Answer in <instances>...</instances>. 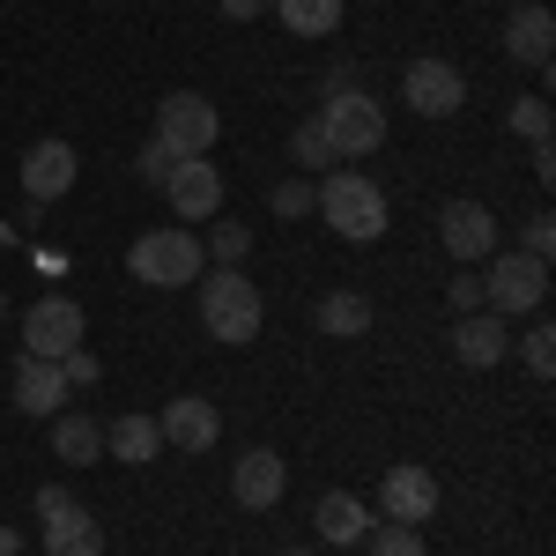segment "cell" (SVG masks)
I'll return each instance as SVG.
<instances>
[{
    "mask_svg": "<svg viewBox=\"0 0 556 556\" xmlns=\"http://www.w3.org/2000/svg\"><path fill=\"white\" fill-rule=\"evenodd\" d=\"M156 445H164V430H156V416H119V424L104 430V453H112V460H127V468H141V460H156Z\"/></svg>",
    "mask_w": 556,
    "mask_h": 556,
    "instance_id": "20",
    "label": "cell"
},
{
    "mask_svg": "<svg viewBox=\"0 0 556 556\" xmlns=\"http://www.w3.org/2000/svg\"><path fill=\"white\" fill-rule=\"evenodd\" d=\"M245 245H253V238H245L238 223H215V260H223V267H238V260H245Z\"/></svg>",
    "mask_w": 556,
    "mask_h": 556,
    "instance_id": "30",
    "label": "cell"
},
{
    "mask_svg": "<svg viewBox=\"0 0 556 556\" xmlns=\"http://www.w3.org/2000/svg\"><path fill=\"white\" fill-rule=\"evenodd\" d=\"M401 104H408L416 119H453V112L468 104V83H460L453 60H408V75H401Z\"/></svg>",
    "mask_w": 556,
    "mask_h": 556,
    "instance_id": "8",
    "label": "cell"
},
{
    "mask_svg": "<svg viewBox=\"0 0 556 556\" xmlns=\"http://www.w3.org/2000/svg\"><path fill=\"white\" fill-rule=\"evenodd\" d=\"M312 527H319L327 542H364V534H371V513H364V497H349V490H327V497L312 505Z\"/></svg>",
    "mask_w": 556,
    "mask_h": 556,
    "instance_id": "19",
    "label": "cell"
},
{
    "mask_svg": "<svg viewBox=\"0 0 556 556\" xmlns=\"http://www.w3.org/2000/svg\"><path fill=\"white\" fill-rule=\"evenodd\" d=\"M290 156H298L304 172H327V164H334V149H327V134L312 127V119H304V127L290 134Z\"/></svg>",
    "mask_w": 556,
    "mask_h": 556,
    "instance_id": "25",
    "label": "cell"
},
{
    "mask_svg": "<svg viewBox=\"0 0 556 556\" xmlns=\"http://www.w3.org/2000/svg\"><path fill=\"white\" fill-rule=\"evenodd\" d=\"M312 127L327 134V149L334 156H371L386 141V112L364 97V89H327V104H319V119Z\"/></svg>",
    "mask_w": 556,
    "mask_h": 556,
    "instance_id": "4",
    "label": "cell"
},
{
    "mask_svg": "<svg viewBox=\"0 0 556 556\" xmlns=\"http://www.w3.org/2000/svg\"><path fill=\"white\" fill-rule=\"evenodd\" d=\"M75 186V149L67 141H30V156H23V193L30 201H60Z\"/></svg>",
    "mask_w": 556,
    "mask_h": 556,
    "instance_id": "16",
    "label": "cell"
},
{
    "mask_svg": "<svg viewBox=\"0 0 556 556\" xmlns=\"http://www.w3.org/2000/svg\"><path fill=\"white\" fill-rule=\"evenodd\" d=\"M201 290V327H208L215 342H253L260 334V319H267V304H260V290L238 275V267H215L208 282H193Z\"/></svg>",
    "mask_w": 556,
    "mask_h": 556,
    "instance_id": "2",
    "label": "cell"
},
{
    "mask_svg": "<svg viewBox=\"0 0 556 556\" xmlns=\"http://www.w3.org/2000/svg\"><path fill=\"white\" fill-rule=\"evenodd\" d=\"M0 556H23V534H0Z\"/></svg>",
    "mask_w": 556,
    "mask_h": 556,
    "instance_id": "35",
    "label": "cell"
},
{
    "mask_svg": "<svg viewBox=\"0 0 556 556\" xmlns=\"http://www.w3.org/2000/svg\"><path fill=\"white\" fill-rule=\"evenodd\" d=\"M312 208V186H304V178H282V186H275V215H304Z\"/></svg>",
    "mask_w": 556,
    "mask_h": 556,
    "instance_id": "32",
    "label": "cell"
},
{
    "mask_svg": "<svg viewBox=\"0 0 556 556\" xmlns=\"http://www.w3.org/2000/svg\"><path fill=\"white\" fill-rule=\"evenodd\" d=\"M513 134H527V141H549V104H542V97H519V104H513Z\"/></svg>",
    "mask_w": 556,
    "mask_h": 556,
    "instance_id": "27",
    "label": "cell"
},
{
    "mask_svg": "<svg viewBox=\"0 0 556 556\" xmlns=\"http://www.w3.org/2000/svg\"><path fill=\"white\" fill-rule=\"evenodd\" d=\"M379 513L393 519V527H416V519H430V513H438V475H430V468H386Z\"/></svg>",
    "mask_w": 556,
    "mask_h": 556,
    "instance_id": "12",
    "label": "cell"
},
{
    "mask_svg": "<svg viewBox=\"0 0 556 556\" xmlns=\"http://www.w3.org/2000/svg\"><path fill=\"white\" fill-rule=\"evenodd\" d=\"M164 201H172L178 223H208L223 208V172H215L208 156H186L172 178H164Z\"/></svg>",
    "mask_w": 556,
    "mask_h": 556,
    "instance_id": "10",
    "label": "cell"
},
{
    "mask_svg": "<svg viewBox=\"0 0 556 556\" xmlns=\"http://www.w3.org/2000/svg\"><path fill=\"white\" fill-rule=\"evenodd\" d=\"M505 349H513V327H505L497 312H460V319H453V356H460L468 371L505 364Z\"/></svg>",
    "mask_w": 556,
    "mask_h": 556,
    "instance_id": "14",
    "label": "cell"
},
{
    "mask_svg": "<svg viewBox=\"0 0 556 556\" xmlns=\"http://www.w3.org/2000/svg\"><path fill=\"white\" fill-rule=\"evenodd\" d=\"M312 208L334 223V238H349V245H371L386 230V193H379V178H364V172H327V186L312 193Z\"/></svg>",
    "mask_w": 556,
    "mask_h": 556,
    "instance_id": "1",
    "label": "cell"
},
{
    "mask_svg": "<svg viewBox=\"0 0 556 556\" xmlns=\"http://www.w3.org/2000/svg\"><path fill=\"white\" fill-rule=\"evenodd\" d=\"M60 379H67V393L97 386V356H89V349H67V356H60Z\"/></svg>",
    "mask_w": 556,
    "mask_h": 556,
    "instance_id": "28",
    "label": "cell"
},
{
    "mask_svg": "<svg viewBox=\"0 0 556 556\" xmlns=\"http://www.w3.org/2000/svg\"><path fill=\"white\" fill-rule=\"evenodd\" d=\"M549 245H556V215H534V223H527V238H519V253L549 260Z\"/></svg>",
    "mask_w": 556,
    "mask_h": 556,
    "instance_id": "31",
    "label": "cell"
},
{
    "mask_svg": "<svg viewBox=\"0 0 556 556\" xmlns=\"http://www.w3.org/2000/svg\"><path fill=\"white\" fill-rule=\"evenodd\" d=\"M319 334H334V342H356V334H371V304L356 298V290H334V298L319 304Z\"/></svg>",
    "mask_w": 556,
    "mask_h": 556,
    "instance_id": "23",
    "label": "cell"
},
{
    "mask_svg": "<svg viewBox=\"0 0 556 556\" xmlns=\"http://www.w3.org/2000/svg\"><path fill=\"white\" fill-rule=\"evenodd\" d=\"M172 172H178V156L164 149V141H156V134H149V149H141V178H149V186H164Z\"/></svg>",
    "mask_w": 556,
    "mask_h": 556,
    "instance_id": "29",
    "label": "cell"
},
{
    "mask_svg": "<svg viewBox=\"0 0 556 556\" xmlns=\"http://www.w3.org/2000/svg\"><path fill=\"white\" fill-rule=\"evenodd\" d=\"M156 430H164V445H178V453H208L215 438H223V416H215V401H201V393H178L172 408L156 416Z\"/></svg>",
    "mask_w": 556,
    "mask_h": 556,
    "instance_id": "13",
    "label": "cell"
},
{
    "mask_svg": "<svg viewBox=\"0 0 556 556\" xmlns=\"http://www.w3.org/2000/svg\"><path fill=\"white\" fill-rule=\"evenodd\" d=\"M290 38H334L342 30V0H275Z\"/></svg>",
    "mask_w": 556,
    "mask_h": 556,
    "instance_id": "21",
    "label": "cell"
},
{
    "mask_svg": "<svg viewBox=\"0 0 556 556\" xmlns=\"http://www.w3.org/2000/svg\"><path fill=\"white\" fill-rule=\"evenodd\" d=\"M549 298V260L534 253H490V275H482V312L513 319V312H534Z\"/></svg>",
    "mask_w": 556,
    "mask_h": 556,
    "instance_id": "5",
    "label": "cell"
},
{
    "mask_svg": "<svg viewBox=\"0 0 556 556\" xmlns=\"http://www.w3.org/2000/svg\"><path fill=\"white\" fill-rule=\"evenodd\" d=\"M519 356H527V371H534V379H549V371H556V327H527Z\"/></svg>",
    "mask_w": 556,
    "mask_h": 556,
    "instance_id": "26",
    "label": "cell"
},
{
    "mask_svg": "<svg viewBox=\"0 0 556 556\" xmlns=\"http://www.w3.org/2000/svg\"><path fill=\"white\" fill-rule=\"evenodd\" d=\"M0 312H8V298H0Z\"/></svg>",
    "mask_w": 556,
    "mask_h": 556,
    "instance_id": "36",
    "label": "cell"
},
{
    "mask_svg": "<svg viewBox=\"0 0 556 556\" xmlns=\"http://www.w3.org/2000/svg\"><path fill=\"white\" fill-rule=\"evenodd\" d=\"M127 267H134V282H149V290H186V282H201L208 245L193 230H149V238H134Z\"/></svg>",
    "mask_w": 556,
    "mask_h": 556,
    "instance_id": "3",
    "label": "cell"
},
{
    "mask_svg": "<svg viewBox=\"0 0 556 556\" xmlns=\"http://www.w3.org/2000/svg\"><path fill=\"white\" fill-rule=\"evenodd\" d=\"M23 356H45V364H60L67 349H83V304L75 298H38L30 304V319H23Z\"/></svg>",
    "mask_w": 556,
    "mask_h": 556,
    "instance_id": "9",
    "label": "cell"
},
{
    "mask_svg": "<svg viewBox=\"0 0 556 556\" xmlns=\"http://www.w3.org/2000/svg\"><path fill=\"white\" fill-rule=\"evenodd\" d=\"M15 408H23V416H60V408H67V379H60V364L23 356V364H15Z\"/></svg>",
    "mask_w": 556,
    "mask_h": 556,
    "instance_id": "17",
    "label": "cell"
},
{
    "mask_svg": "<svg viewBox=\"0 0 556 556\" xmlns=\"http://www.w3.org/2000/svg\"><path fill=\"white\" fill-rule=\"evenodd\" d=\"M215 134H223V112H215L201 89H172V97L156 104V141L172 149L178 164H186V156H208Z\"/></svg>",
    "mask_w": 556,
    "mask_h": 556,
    "instance_id": "6",
    "label": "cell"
},
{
    "mask_svg": "<svg viewBox=\"0 0 556 556\" xmlns=\"http://www.w3.org/2000/svg\"><path fill=\"white\" fill-rule=\"evenodd\" d=\"M282 490H290V468H282V453H275V445H253V453L238 460V475H230V497H238L245 513H267Z\"/></svg>",
    "mask_w": 556,
    "mask_h": 556,
    "instance_id": "15",
    "label": "cell"
},
{
    "mask_svg": "<svg viewBox=\"0 0 556 556\" xmlns=\"http://www.w3.org/2000/svg\"><path fill=\"white\" fill-rule=\"evenodd\" d=\"M52 453H60L67 468H97V453H104L97 416H60V424H52Z\"/></svg>",
    "mask_w": 556,
    "mask_h": 556,
    "instance_id": "22",
    "label": "cell"
},
{
    "mask_svg": "<svg viewBox=\"0 0 556 556\" xmlns=\"http://www.w3.org/2000/svg\"><path fill=\"white\" fill-rule=\"evenodd\" d=\"M364 542H371V556H430L424 534H416V527H393V519H386V527H371Z\"/></svg>",
    "mask_w": 556,
    "mask_h": 556,
    "instance_id": "24",
    "label": "cell"
},
{
    "mask_svg": "<svg viewBox=\"0 0 556 556\" xmlns=\"http://www.w3.org/2000/svg\"><path fill=\"white\" fill-rule=\"evenodd\" d=\"M438 238H445V253H453V260H490V253H497V215L482 208V201H445Z\"/></svg>",
    "mask_w": 556,
    "mask_h": 556,
    "instance_id": "11",
    "label": "cell"
},
{
    "mask_svg": "<svg viewBox=\"0 0 556 556\" xmlns=\"http://www.w3.org/2000/svg\"><path fill=\"white\" fill-rule=\"evenodd\" d=\"M453 312H482V275H453Z\"/></svg>",
    "mask_w": 556,
    "mask_h": 556,
    "instance_id": "33",
    "label": "cell"
},
{
    "mask_svg": "<svg viewBox=\"0 0 556 556\" xmlns=\"http://www.w3.org/2000/svg\"><path fill=\"white\" fill-rule=\"evenodd\" d=\"M549 45H556L549 8H542V0L513 8V23H505V52H513V60H527V67H549Z\"/></svg>",
    "mask_w": 556,
    "mask_h": 556,
    "instance_id": "18",
    "label": "cell"
},
{
    "mask_svg": "<svg viewBox=\"0 0 556 556\" xmlns=\"http://www.w3.org/2000/svg\"><path fill=\"white\" fill-rule=\"evenodd\" d=\"M38 527H45V556H97L104 549L97 513H83L67 490H38Z\"/></svg>",
    "mask_w": 556,
    "mask_h": 556,
    "instance_id": "7",
    "label": "cell"
},
{
    "mask_svg": "<svg viewBox=\"0 0 556 556\" xmlns=\"http://www.w3.org/2000/svg\"><path fill=\"white\" fill-rule=\"evenodd\" d=\"M267 8H275V0H223V15H230V23H253V15H267Z\"/></svg>",
    "mask_w": 556,
    "mask_h": 556,
    "instance_id": "34",
    "label": "cell"
},
{
    "mask_svg": "<svg viewBox=\"0 0 556 556\" xmlns=\"http://www.w3.org/2000/svg\"><path fill=\"white\" fill-rule=\"evenodd\" d=\"M290 556H304V549H290Z\"/></svg>",
    "mask_w": 556,
    "mask_h": 556,
    "instance_id": "37",
    "label": "cell"
}]
</instances>
